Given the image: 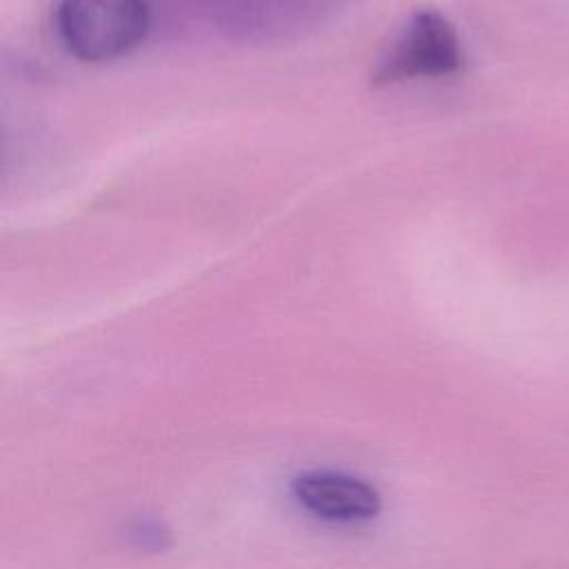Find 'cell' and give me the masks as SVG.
<instances>
[{"mask_svg": "<svg viewBox=\"0 0 569 569\" xmlns=\"http://www.w3.org/2000/svg\"><path fill=\"white\" fill-rule=\"evenodd\" d=\"M149 29L147 0H60L56 31L84 62L116 60L136 49Z\"/></svg>", "mask_w": 569, "mask_h": 569, "instance_id": "cell-1", "label": "cell"}, {"mask_svg": "<svg viewBox=\"0 0 569 569\" xmlns=\"http://www.w3.org/2000/svg\"><path fill=\"white\" fill-rule=\"evenodd\" d=\"M462 67L460 40L440 13L418 11L396 47L380 62L376 82H400L407 78L451 76Z\"/></svg>", "mask_w": 569, "mask_h": 569, "instance_id": "cell-2", "label": "cell"}, {"mask_svg": "<svg viewBox=\"0 0 569 569\" xmlns=\"http://www.w3.org/2000/svg\"><path fill=\"white\" fill-rule=\"evenodd\" d=\"M293 498L311 516L327 522H365L380 511L378 491L340 471H307L293 480Z\"/></svg>", "mask_w": 569, "mask_h": 569, "instance_id": "cell-3", "label": "cell"}]
</instances>
